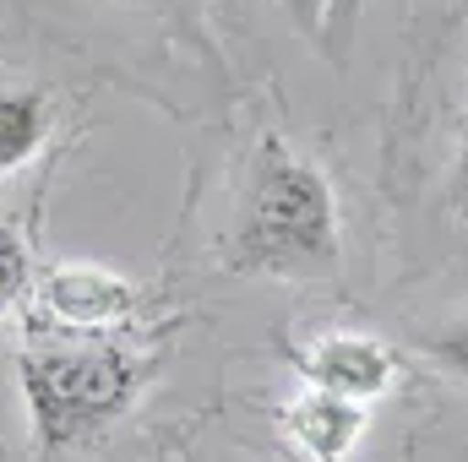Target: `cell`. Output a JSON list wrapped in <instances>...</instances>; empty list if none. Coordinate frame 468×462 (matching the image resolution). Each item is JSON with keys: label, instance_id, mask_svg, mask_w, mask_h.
I'll list each match as a JSON object with an SVG mask.
<instances>
[{"label": "cell", "instance_id": "ba28073f", "mask_svg": "<svg viewBox=\"0 0 468 462\" xmlns=\"http://www.w3.org/2000/svg\"><path fill=\"white\" fill-rule=\"evenodd\" d=\"M33 278H38V267H33L27 239H22V229L0 213V321H5L11 310H22V305H27Z\"/></svg>", "mask_w": 468, "mask_h": 462}, {"label": "cell", "instance_id": "7a4b0ae2", "mask_svg": "<svg viewBox=\"0 0 468 462\" xmlns=\"http://www.w3.org/2000/svg\"><path fill=\"white\" fill-rule=\"evenodd\" d=\"M158 353L125 338H71L38 343L11 359V381L27 414L38 457H71L99 446L142 403Z\"/></svg>", "mask_w": 468, "mask_h": 462}, {"label": "cell", "instance_id": "30bf717a", "mask_svg": "<svg viewBox=\"0 0 468 462\" xmlns=\"http://www.w3.org/2000/svg\"><path fill=\"white\" fill-rule=\"evenodd\" d=\"M447 213L452 224L463 229L468 239V93L463 110H458V125H452V158H447Z\"/></svg>", "mask_w": 468, "mask_h": 462}, {"label": "cell", "instance_id": "52a82bcc", "mask_svg": "<svg viewBox=\"0 0 468 462\" xmlns=\"http://www.w3.org/2000/svg\"><path fill=\"white\" fill-rule=\"evenodd\" d=\"M289 27L333 66H349V49L359 38V16H365V0H278Z\"/></svg>", "mask_w": 468, "mask_h": 462}, {"label": "cell", "instance_id": "3957f363", "mask_svg": "<svg viewBox=\"0 0 468 462\" xmlns=\"http://www.w3.org/2000/svg\"><path fill=\"white\" fill-rule=\"evenodd\" d=\"M142 305H147V294L125 272L93 267V261H66V267H44L33 278V294H27L22 310L44 332H66V338H120L142 316Z\"/></svg>", "mask_w": 468, "mask_h": 462}, {"label": "cell", "instance_id": "9c48e42d", "mask_svg": "<svg viewBox=\"0 0 468 462\" xmlns=\"http://www.w3.org/2000/svg\"><path fill=\"white\" fill-rule=\"evenodd\" d=\"M414 348H420L436 370H447L452 381H463L468 386V310L447 316V321L420 327V332H414Z\"/></svg>", "mask_w": 468, "mask_h": 462}, {"label": "cell", "instance_id": "8992f818", "mask_svg": "<svg viewBox=\"0 0 468 462\" xmlns=\"http://www.w3.org/2000/svg\"><path fill=\"white\" fill-rule=\"evenodd\" d=\"M55 136V104L44 88H0V180L27 169Z\"/></svg>", "mask_w": 468, "mask_h": 462}, {"label": "cell", "instance_id": "6da1fadb", "mask_svg": "<svg viewBox=\"0 0 468 462\" xmlns=\"http://www.w3.org/2000/svg\"><path fill=\"white\" fill-rule=\"evenodd\" d=\"M218 267L272 283H327L344 267L338 191L322 163L278 131H261L239 163L229 218L218 229Z\"/></svg>", "mask_w": 468, "mask_h": 462}, {"label": "cell", "instance_id": "8fae6325", "mask_svg": "<svg viewBox=\"0 0 468 462\" xmlns=\"http://www.w3.org/2000/svg\"><path fill=\"white\" fill-rule=\"evenodd\" d=\"M120 5L153 11V16H164V22H175V27H197V11H202V0H120Z\"/></svg>", "mask_w": 468, "mask_h": 462}, {"label": "cell", "instance_id": "277c9868", "mask_svg": "<svg viewBox=\"0 0 468 462\" xmlns=\"http://www.w3.org/2000/svg\"><path fill=\"white\" fill-rule=\"evenodd\" d=\"M294 370L311 392H327V397H344V403H381L398 381H403V359L398 348L376 332H359V327H327L305 343H294Z\"/></svg>", "mask_w": 468, "mask_h": 462}, {"label": "cell", "instance_id": "5b68a950", "mask_svg": "<svg viewBox=\"0 0 468 462\" xmlns=\"http://www.w3.org/2000/svg\"><path fill=\"white\" fill-rule=\"evenodd\" d=\"M365 425H370V408L344 403V397H327V392H294L283 408H278V430L283 441L300 452L305 462H349L365 441Z\"/></svg>", "mask_w": 468, "mask_h": 462}]
</instances>
